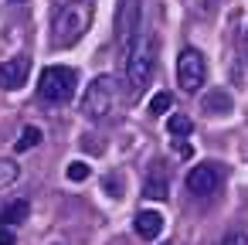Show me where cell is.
<instances>
[{"mask_svg":"<svg viewBox=\"0 0 248 245\" xmlns=\"http://www.w3.org/2000/svg\"><path fill=\"white\" fill-rule=\"evenodd\" d=\"M89 24H92V4L89 0H68V4H62L55 11V17H51V41L58 48H68V45L82 41Z\"/></svg>","mask_w":248,"mask_h":245,"instance_id":"obj_1","label":"cell"},{"mask_svg":"<svg viewBox=\"0 0 248 245\" xmlns=\"http://www.w3.org/2000/svg\"><path fill=\"white\" fill-rule=\"evenodd\" d=\"M123 58H126V75H129V85L140 92L150 85V75H153V55H150V41L136 38L123 45Z\"/></svg>","mask_w":248,"mask_h":245,"instance_id":"obj_2","label":"cell"},{"mask_svg":"<svg viewBox=\"0 0 248 245\" xmlns=\"http://www.w3.org/2000/svg\"><path fill=\"white\" fill-rule=\"evenodd\" d=\"M116 106V79L112 75H99L92 79V85L85 89V99H82V113L89 119H106Z\"/></svg>","mask_w":248,"mask_h":245,"instance_id":"obj_3","label":"cell"},{"mask_svg":"<svg viewBox=\"0 0 248 245\" xmlns=\"http://www.w3.org/2000/svg\"><path fill=\"white\" fill-rule=\"evenodd\" d=\"M75 85H78V75L68 65H48L41 72V96L51 102H68L75 96Z\"/></svg>","mask_w":248,"mask_h":245,"instance_id":"obj_4","label":"cell"},{"mask_svg":"<svg viewBox=\"0 0 248 245\" xmlns=\"http://www.w3.org/2000/svg\"><path fill=\"white\" fill-rule=\"evenodd\" d=\"M204 75H207V65H204V55L197 48H184L180 58H177V82L184 92H197L204 85Z\"/></svg>","mask_w":248,"mask_h":245,"instance_id":"obj_5","label":"cell"},{"mask_svg":"<svg viewBox=\"0 0 248 245\" xmlns=\"http://www.w3.org/2000/svg\"><path fill=\"white\" fill-rule=\"evenodd\" d=\"M28 72H31V62L28 58H11L0 65V89H21L28 82Z\"/></svg>","mask_w":248,"mask_h":245,"instance_id":"obj_6","label":"cell"},{"mask_svg":"<svg viewBox=\"0 0 248 245\" xmlns=\"http://www.w3.org/2000/svg\"><path fill=\"white\" fill-rule=\"evenodd\" d=\"M217 184H221V174H217V167H214V163L194 167V170L187 174V187H190L194 194H211Z\"/></svg>","mask_w":248,"mask_h":245,"instance_id":"obj_7","label":"cell"},{"mask_svg":"<svg viewBox=\"0 0 248 245\" xmlns=\"http://www.w3.org/2000/svg\"><path fill=\"white\" fill-rule=\"evenodd\" d=\"M133 228H136L140 238H156V235L163 231V214H160V211H140V214L133 218Z\"/></svg>","mask_w":248,"mask_h":245,"instance_id":"obj_8","label":"cell"},{"mask_svg":"<svg viewBox=\"0 0 248 245\" xmlns=\"http://www.w3.org/2000/svg\"><path fill=\"white\" fill-rule=\"evenodd\" d=\"M204 113H211V116H224V113H231V99L224 96V92H207L204 96Z\"/></svg>","mask_w":248,"mask_h":245,"instance_id":"obj_9","label":"cell"},{"mask_svg":"<svg viewBox=\"0 0 248 245\" xmlns=\"http://www.w3.org/2000/svg\"><path fill=\"white\" fill-rule=\"evenodd\" d=\"M24 218H28V201H14V204L4 208V225L14 228V225H21Z\"/></svg>","mask_w":248,"mask_h":245,"instance_id":"obj_10","label":"cell"},{"mask_svg":"<svg viewBox=\"0 0 248 245\" xmlns=\"http://www.w3.org/2000/svg\"><path fill=\"white\" fill-rule=\"evenodd\" d=\"M17 177H21V167L14 160H7V157H0V187H11Z\"/></svg>","mask_w":248,"mask_h":245,"instance_id":"obj_11","label":"cell"},{"mask_svg":"<svg viewBox=\"0 0 248 245\" xmlns=\"http://www.w3.org/2000/svg\"><path fill=\"white\" fill-rule=\"evenodd\" d=\"M167 130H170V136H187V133L194 130V123H190L184 113H173V116L167 119Z\"/></svg>","mask_w":248,"mask_h":245,"instance_id":"obj_12","label":"cell"},{"mask_svg":"<svg viewBox=\"0 0 248 245\" xmlns=\"http://www.w3.org/2000/svg\"><path fill=\"white\" fill-rule=\"evenodd\" d=\"M41 140H45V133H41L38 126H24V133H21V140H17V150H21V153H24V150H34Z\"/></svg>","mask_w":248,"mask_h":245,"instance_id":"obj_13","label":"cell"},{"mask_svg":"<svg viewBox=\"0 0 248 245\" xmlns=\"http://www.w3.org/2000/svg\"><path fill=\"white\" fill-rule=\"evenodd\" d=\"M65 174H68V180L82 184V180H89V163H85V160H72V163L65 167Z\"/></svg>","mask_w":248,"mask_h":245,"instance_id":"obj_14","label":"cell"},{"mask_svg":"<svg viewBox=\"0 0 248 245\" xmlns=\"http://www.w3.org/2000/svg\"><path fill=\"white\" fill-rule=\"evenodd\" d=\"M146 197H153V201H163L167 197V180H146Z\"/></svg>","mask_w":248,"mask_h":245,"instance_id":"obj_15","label":"cell"},{"mask_svg":"<svg viewBox=\"0 0 248 245\" xmlns=\"http://www.w3.org/2000/svg\"><path fill=\"white\" fill-rule=\"evenodd\" d=\"M170 102H173V99H170V92H156V96L150 99V113H167V109H170Z\"/></svg>","mask_w":248,"mask_h":245,"instance_id":"obj_16","label":"cell"},{"mask_svg":"<svg viewBox=\"0 0 248 245\" xmlns=\"http://www.w3.org/2000/svg\"><path fill=\"white\" fill-rule=\"evenodd\" d=\"M217 245H248V235H245V231H231V235H224Z\"/></svg>","mask_w":248,"mask_h":245,"instance_id":"obj_17","label":"cell"},{"mask_svg":"<svg viewBox=\"0 0 248 245\" xmlns=\"http://www.w3.org/2000/svg\"><path fill=\"white\" fill-rule=\"evenodd\" d=\"M0 245H14V228L11 225H0Z\"/></svg>","mask_w":248,"mask_h":245,"instance_id":"obj_18","label":"cell"},{"mask_svg":"<svg viewBox=\"0 0 248 245\" xmlns=\"http://www.w3.org/2000/svg\"><path fill=\"white\" fill-rule=\"evenodd\" d=\"M173 150H177L180 157H190V147H187V143H173Z\"/></svg>","mask_w":248,"mask_h":245,"instance_id":"obj_19","label":"cell"},{"mask_svg":"<svg viewBox=\"0 0 248 245\" xmlns=\"http://www.w3.org/2000/svg\"><path fill=\"white\" fill-rule=\"evenodd\" d=\"M14 4H21V0H14Z\"/></svg>","mask_w":248,"mask_h":245,"instance_id":"obj_20","label":"cell"},{"mask_svg":"<svg viewBox=\"0 0 248 245\" xmlns=\"http://www.w3.org/2000/svg\"><path fill=\"white\" fill-rule=\"evenodd\" d=\"M163 245H167V242H163Z\"/></svg>","mask_w":248,"mask_h":245,"instance_id":"obj_21","label":"cell"},{"mask_svg":"<svg viewBox=\"0 0 248 245\" xmlns=\"http://www.w3.org/2000/svg\"><path fill=\"white\" fill-rule=\"evenodd\" d=\"M245 34H248V31H245Z\"/></svg>","mask_w":248,"mask_h":245,"instance_id":"obj_22","label":"cell"}]
</instances>
